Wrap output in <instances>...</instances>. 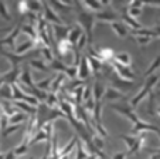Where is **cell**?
Returning a JSON list of instances; mask_svg holds the SVG:
<instances>
[{
	"instance_id": "cell-9",
	"label": "cell",
	"mask_w": 160,
	"mask_h": 159,
	"mask_svg": "<svg viewBox=\"0 0 160 159\" xmlns=\"http://www.w3.org/2000/svg\"><path fill=\"white\" fill-rule=\"evenodd\" d=\"M159 129L160 128H157V126H154V125H150V124L145 122V121H142V119H139L138 122H135L133 124V126H132L133 134H140V132H145V131H153V132H156L157 134Z\"/></svg>"
},
{
	"instance_id": "cell-19",
	"label": "cell",
	"mask_w": 160,
	"mask_h": 159,
	"mask_svg": "<svg viewBox=\"0 0 160 159\" xmlns=\"http://www.w3.org/2000/svg\"><path fill=\"white\" fill-rule=\"evenodd\" d=\"M81 6H84L85 9H87V12H95V13H99L102 12V4H101V2H98V0H87V2H82Z\"/></svg>"
},
{
	"instance_id": "cell-36",
	"label": "cell",
	"mask_w": 160,
	"mask_h": 159,
	"mask_svg": "<svg viewBox=\"0 0 160 159\" xmlns=\"http://www.w3.org/2000/svg\"><path fill=\"white\" fill-rule=\"evenodd\" d=\"M119 138L122 139V141L126 144V146L129 148H133V145L136 144V141H138V136H129V135H119Z\"/></svg>"
},
{
	"instance_id": "cell-43",
	"label": "cell",
	"mask_w": 160,
	"mask_h": 159,
	"mask_svg": "<svg viewBox=\"0 0 160 159\" xmlns=\"http://www.w3.org/2000/svg\"><path fill=\"white\" fill-rule=\"evenodd\" d=\"M152 37H145V36H135V41L139 43L140 45H146L149 43H152Z\"/></svg>"
},
{
	"instance_id": "cell-41",
	"label": "cell",
	"mask_w": 160,
	"mask_h": 159,
	"mask_svg": "<svg viewBox=\"0 0 160 159\" xmlns=\"http://www.w3.org/2000/svg\"><path fill=\"white\" fill-rule=\"evenodd\" d=\"M133 87V82H129V81H123V80H116L115 81V88L116 90L121 91V88H132Z\"/></svg>"
},
{
	"instance_id": "cell-15",
	"label": "cell",
	"mask_w": 160,
	"mask_h": 159,
	"mask_svg": "<svg viewBox=\"0 0 160 159\" xmlns=\"http://www.w3.org/2000/svg\"><path fill=\"white\" fill-rule=\"evenodd\" d=\"M123 98H125L123 94L113 87H108L105 90V94H103V99H109V101H113V99L116 101V99H123Z\"/></svg>"
},
{
	"instance_id": "cell-42",
	"label": "cell",
	"mask_w": 160,
	"mask_h": 159,
	"mask_svg": "<svg viewBox=\"0 0 160 159\" xmlns=\"http://www.w3.org/2000/svg\"><path fill=\"white\" fill-rule=\"evenodd\" d=\"M87 44H89V41H88V37H87V34H85V33H82V36L79 37V40H78V43H77L75 47L78 48L79 51H81V50H84Z\"/></svg>"
},
{
	"instance_id": "cell-38",
	"label": "cell",
	"mask_w": 160,
	"mask_h": 159,
	"mask_svg": "<svg viewBox=\"0 0 160 159\" xmlns=\"http://www.w3.org/2000/svg\"><path fill=\"white\" fill-rule=\"evenodd\" d=\"M95 104H97V102H95V99L94 98H89L88 101L84 102V105H82V107H84L85 111H87L88 114L91 115L92 112H94V109H95Z\"/></svg>"
},
{
	"instance_id": "cell-40",
	"label": "cell",
	"mask_w": 160,
	"mask_h": 159,
	"mask_svg": "<svg viewBox=\"0 0 160 159\" xmlns=\"http://www.w3.org/2000/svg\"><path fill=\"white\" fill-rule=\"evenodd\" d=\"M20 126H21V125H9L6 129H3V131L0 132V134H2V136H3V138H7L10 134H13V132L18 131V129H20Z\"/></svg>"
},
{
	"instance_id": "cell-14",
	"label": "cell",
	"mask_w": 160,
	"mask_h": 159,
	"mask_svg": "<svg viewBox=\"0 0 160 159\" xmlns=\"http://www.w3.org/2000/svg\"><path fill=\"white\" fill-rule=\"evenodd\" d=\"M111 29L113 30V33L119 37V39H125L128 36V30H126V26H125L122 21H113V23L109 24Z\"/></svg>"
},
{
	"instance_id": "cell-37",
	"label": "cell",
	"mask_w": 160,
	"mask_h": 159,
	"mask_svg": "<svg viewBox=\"0 0 160 159\" xmlns=\"http://www.w3.org/2000/svg\"><path fill=\"white\" fill-rule=\"evenodd\" d=\"M28 146H30V145H28V142H24V141H23L20 145H18L17 148H14V151H13V152H14L17 156H20V155H24V153L27 152Z\"/></svg>"
},
{
	"instance_id": "cell-44",
	"label": "cell",
	"mask_w": 160,
	"mask_h": 159,
	"mask_svg": "<svg viewBox=\"0 0 160 159\" xmlns=\"http://www.w3.org/2000/svg\"><path fill=\"white\" fill-rule=\"evenodd\" d=\"M149 95H150V98H149V107H148V109H149V114H150L152 117H154V115H156V112H154V94L150 93Z\"/></svg>"
},
{
	"instance_id": "cell-18",
	"label": "cell",
	"mask_w": 160,
	"mask_h": 159,
	"mask_svg": "<svg viewBox=\"0 0 160 159\" xmlns=\"http://www.w3.org/2000/svg\"><path fill=\"white\" fill-rule=\"evenodd\" d=\"M121 19H122V21H125V23H126L128 26L132 29V30H140V29H143L142 26L138 23V20H136V19H133V17H130L126 12L121 13Z\"/></svg>"
},
{
	"instance_id": "cell-5",
	"label": "cell",
	"mask_w": 160,
	"mask_h": 159,
	"mask_svg": "<svg viewBox=\"0 0 160 159\" xmlns=\"http://www.w3.org/2000/svg\"><path fill=\"white\" fill-rule=\"evenodd\" d=\"M21 27H23V24H21V21H20V23L16 24L14 29H13V30L10 31V33L7 34L4 39L0 40V45H3V47H12L13 48L16 39H17V36L21 33Z\"/></svg>"
},
{
	"instance_id": "cell-39",
	"label": "cell",
	"mask_w": 160,
	"mask_h": 159,
	"mask_svg": "<svg viewBox=\"0 0 160 159\" xmlns=\"http://www.w3.org/2000/svg\"><path fill=\"white\" fill-rule=\"evenodd\" d=\"M0 16H2L4 20H7V21L12 20V16H10V13H9V10H7L6 3H4V2H0Z\"/></svg>"
},
{
	"instance_id": "cell-21",
	"label": "cell",
	"mask_w": 160,
	"mask_h": 159,
	"mask_svg": "<svg viewBox=\"0 0 160 159\" xmlns=\"http://www.w3.org/2000/svg\"><path fill=\"white\" fill-rule=\"evenodd\" d=\"M106 88L103 87V84H101L99 81H97L94 84V88H92V93H94V99L95 102H101L103 99V94H105Z\"/></svg>"
},
{
	"instance_id": "cell-50",
	"label": "cell",
	"mask_w": 160,
	"mask_h": 159,
	"mask_svg": "<svg viewBox=\"0 0 160 159\" xmlns=\"http://www.w3.org/2000/svg\"><path fill=\"white\" fill-rule=\"evenodd\" d=\"M13 30V27H7V29H0V33H10Z\"/></svg>"
},
{
	"instance_id": "cell-25",
	"label": "cell",
	"mask_w": 160,
	"mask_h": 159,
	"mask_svg": "<svg viewBox=\"0 0 160 159\" xmlns=\"http://www.w3.org/2000/svg\"><path fill=\"white\" fill-rule=\"evenodd\" d=\"M48 4L55 10V12L60 10V12H64V13L68 12L70 9H72V6H74L72 3H68V2H50Z\"/></svg>"
},
{
	"instance_id": "cell-45",
	"label": "cell",
	"mask_w": 160,
	"mask_h": 159,
	"mask_svg": "<svg viewBox=\"0 0 160 159\" xmlns=\"http://www.w3.org/2000/svg\"><path fill=\"white\" fill-rule=\"evenodd\" d=\"M17 7L21 14H28L30 13V10H28V2H21V3L17 4Z\"/></svg>"
},
{
	"instance_id": "cell-48",
	"label": "cell",
	"mask_w": 160,
	"mask_h": 159,
	"mask_svg": "<svg viewBox=\"0 0 160 159\" xmlns=\"http://www.w3.org/2000/svg\"><path fill=\"white\" fill-rule=\"evenodd\" d=\"M126 156H128V153L119 152V153H115V155L112 156V159H126Z\"/></svg>"
},
{
	"instance_id": "cell-8",
	"label": "cell",
	"mask_w": 160,
	"mask_h": 159,
	"mask_svg": "<svg viewBox=\"0 0 160 159\" xmlns=\"http://www.w3.org/2000/svg\"><path fill=\"white\" fill-rule=\"evenodd\" d=\"M94 16H95V20L103 21V23H108V24L113 23V21L118 19V14H116L113 10H111V9L102 10V12H99V13H94Z\"/></svg>"
},
{
	"instance_id": "cell-47",
	"label": "cell",
	"mask_w": 160,
	"mask_h": 159,
	"mask_svg": "<svg viewBox=\"0 0 160 159\" xmlns=\"http://www.w3.org/2000/svg\"><path fill=\"white\" fill-rule=\"evenodd\" d=\"M145 4L146 3H143V2H130L128 6H130V7H139V9H142Z\"/></svg>"
},
{
	"instance_id": "cell-4",
	"label": "cell",
	"mask_w": 160,
	"mask_h": 159,
	"mask_svg": "<svg viewBox=\"0 0 160 159\" xmlns=\"http://www.w3.org/2000/svg\"><path fill=\"white\" fill-rule=\"evenodd\" d=\"M41 14H42V17L45 19V21H47V23H52V26H55V24H62V20L58 17L57 12H55L48 3H45V2H42Z\"/></svg>"
},
{
	"instance_id": "cell-22",
	"label": "cell",
	"mask_w": 160,
	"mask_h": 159,
	"mask_svg": "<svg viewBox=\"0 0 160 159\" xmlns=\"http://www.w3.org/2000/svg\"><path fill=\"white\" fill-rule=\"evenodd\" d=\"M65 80H67V75L64 74V72H58V75H55V77H54V81H52V85H51L50 93L57 94V91L61 88V85L64 84V81H65Z\"/></svg>"
},
{
	"instance_id": "cell-28",
	"label": "cell",
	"mask_w": 160,
	"mask_h": 159,
	"mask_svg": "<svg viewBox=\"0 0 160 159\" xmlns=\"http://www.w3.org/2000/svg\"><path fill=\"white\" fill-rule=\"evenodd\" d=\"M27 119H28L27 114L18 111L16 115H13L12 118H9V122H10V125H20L21 122H24V121H27Z\"/></svg>"
},
{
	"instance_id": "cell-32",
	"label": "cell",
	"mask_w": 160,
	"mask_h": 159,
	"mask_svg": "<svg viewBox=\"0 0 160 159\" xmlns=\"http://www.w3.org/2000/svg\"><path fill=\"white\" fill-rule=\"evenodd\" d=\"M157 68H160V56H157L156 58H154V61L150 64V67H149L148 70H146V72L143 75H145V78L150 77V75H153V72L156 71Z\"/></svg>"
},
{
	"instance_id": "cell-53",
	"label": "cell",
	"mask_w": 160,
	"mask_h": 159,
	"mask_svg": "<svg viewBox=\"0 0 160 159\" xmlns=\"http://www.w3.org/2000/svg\"><path fill=\"white\" fill-rule=\"evenodd\" d=\"M0 114H2V109H0Z\"/></svg>"
},
{
	"instance_id": "cell-12",
	"label": "cell",
	"mask_w": 160,
	"mask_h": 159,
	"mask_svg": "<svg viewBox=\"0 0 160 159\" xmlns=\"http://www.w3.org/2000/svg\"><path fill=\"white\" fill-rule=\"evenodd\" d=\"M70 27H67L64 24H55L52 26V31H54V36L58 39V41L62 39H68V34H70Z\"/></svg>"
},
{
	"instance_id": "cell-16",
	"label": "cell",
	"mask_w": 160,
	"mask_h": 159,
	"mask_svg": "<svg viewBox=\"0 0 160 159\" xmlns=\"http://www.w3.org/2000/svg\"><path fill=\"white\" fill-rule=\"evenodd\" d=\"M36 45V43L33 41V40H27V41H24V43H21L20 45H17V47L14 48V54H17V56H26V53L27 51H30V50H33V47Z\"/></svg>"
},
{
	"instance_id": "cell-49",
	"label": "cell",
	"mask_w": 160,
	"mask_h": 159,
	"mask_svg": "<svg viewBox=\"0 0 160 159\" xmlns=\"http://www.w3.org/2000/svg\"><path fill=\"white\" fill-rule=\"evenodd\" d=\"M17 158H18V156L16 155L13 151H10L9 153H6V155H4V159H17Z\"/></svg>"
},
{
	"instance_id": "cell-29",
	"label": "cell",
	"mask_w": 160,
	"mask_h": 159,
	"mask_svg": "<svg viewBox=\"0 0 160 159\" xmlns=\"http://www.w3.org/2000/svg\"><path fill=\"white\" fill-rule=\"evenodd\" d=\"M85 145H82V144H77V155H75V159H88L91 156V153H89V151H87L85 149Z\"/></svg>"
},
{
	"instance_id": "cell-30",
	"label": "cell",
	"mask_w": 160,
	"mask_h": 159,
	"mask_svg": "<svg viewBox=\"0 0 160 159\" xmlns=\"http://www.w3.org/2000/svg\"><path fill=\"white\" fill-rule=\"evenodd\" d=\"M52 81H54V77L51 78H47V80H42V81L37 82L36 84V88H38V90L44 91V93H47V90H51V85H52Z\"/></svg>"
},
{
	"instance_id": "cell-20",
	"label": "cell",
	"mask_w": 160,
	"mask_h": 159,
	"mask_svg": "<svg viewBox=\"0 0 160 159\" xmlns=\"http://www.w3.org/2000/svg\"><path fill=\"white\" fill-rule=\"evenodd\" d=\"M18 80L21 81V84L26 85V87H28V88L36 87V84H34L33 80H31V71H30V68L23 70V71H21V75H20V78H18Z\"/></svg>"
},
{
	"instance_id": "cell-34",
	"label": "cell",
	"mask_w": 160,
	"mask_h": 159,
	"mask_svg": "<svg viewBox=\"0 0 160 159\" xmlns=\"http://www.w3.org/2000/svg\"><path fill=\"white\" fill-rule=\"evenodd\" d=\"M40 53H41V57H44V60H47L50 64L54 61V54H52L51 47H42V48H40Z\"/></svg>"
},
{
	"instance_id": "cell-6",
	"label": "cell",
	"mask_w": 160,
	"mask_h": 159,
	"mask_svg": "<svg viewBox=\"0 0 160 159\" xmlns=\"http://www.w3.org/2000/svg\"><path fill=\"white\" fill-rule=\"evenodd\" d=\"M20 75H21L20 67H12V70H10V71H7L6 74L2 75V80H3L4 84L12 85V84H16V82L18 81Z\"/></svg>"
},
{
	"instance_id": "cell-26",
	"label": "cell",
	"mask_w": 160,
	"mask_h": 159,
	"mask_svg": "<svg viewBox=\"0 0 160 159\" xmlns=\"http://www.w3.org/2000/svg\"><path fill=\"white\" fill-rule=\"evenodd\" d=\"M21 31L24 34H27L30 37V40H33L34 43L38 40V33H37V29L30 26V24H23V27H21Z\"/></svg>"
},
{
	"instance_id": "cell-3",
	"label": "cell",
	"mask_w": 160,
	"mask_h": 159,
	"mask_svg": "<svg viewBox=\"0 0 160 159\" xmlns=\"http://www.w3.org/2000/svg\"><path fill=\"white\" fill-rule=\"evenodd\" d=\"M111 67L116 71V74H118V77L121 78V80H123V81H129V82H133V80L136 78V74L135 71H133L130 67H123V66H119V64H116L115 61H112Z\"/></svg>"
},
{
	"instance_id": "cell-17",
	"label": "cell",
	"mask_w": 160,
	"mask_h": 159,
	"mask_svg": "<svg viewBox=\"0 0 160 159\" xmlns=\"http://www.w3.org/2000/svg\"><path fill=\"white\" fill-rule=\"evenodd\" d=\"M0 109H2V114L7 115L9 118H12L13 115H16L18 112V109L13 105V102H7V101H2V104H0Z\"/></svg>"
},
{
	"instance_id": "cell-1",
	"label": "cell",
	"mask_w": 160,
	"mask_h": 159,
	"mask_svg": "<svg viewBox=\"0 0 160 159\" xmlns=\"http://www.w3.org/2000/svg\"><path fill=\"white\" fill-rule=\"evenodd\" d=\"M159 78H160L159 74H153V75H150V77H149V80H146V82H145V85H143V88H142V90H140L138 94H136V95L133 97L132 99H130V108H132V109H136V108H138V105H139L140 102H142L143 99L146 98V95L152 93L153 87L157 84V81H159Z\"/></svg>"
},
{
	"instance_id": "cell-10",
	"label": "cell",
	"mask_w": 160,
	"mask_h": 159,
	"mask_svg": "<svg viewBox=\"0 0 160 159\" xmlns=\"http://www.w3.org/2000/svg\"><path fill=\"white\" fill-rule=\"evenodd\" d=\"M91 74H92V72H91L89 64H88V58H87V56H84V57L81 58V64L78 66V80L85 81Z\"/></svg>"
},
{
	"instance_id": "cell-2",
	"label": "cell",
	"mask_w": 160,
	"mask_h": 159,
	"mask_svg": "<svg viewBox=\"0 0 160 159\" xmlns=\"http://www.w3.org/2000/svg\"><path fill=\"white\" fill-rule=\"evenodd\" d=\"M77 20H78L79 24L84 27L85 34H87V37H88V41L91 43L92 41V29H94V21H97L95 20V16L92 14V13L82 12V13H79L78 14Z\"/></svg>"
},
{
	"instance_id": "cell-13",
	"label": "cell",
	"mask_w": 160,
	"mask_h": 159,
	"mask_svg": "<svg viewBox=\"0 0 160 159\" xmlns=\"http://www.w3.org/2000/svg\"><path fill=\"white\" fill-rule=\"evenodd\" d=\"M71 50H74V45L70 43V40L68 39H62L58 41V47H57V53L61 56V57H64V56H67L68 53H70Z\"/></svg>"
},
{
	"instance_id": "cell-24",
	"label": "cell",
	"mask_w": 160,
	"mask_h": 159,
	"mask_svg": "<svg viewBox=\"0 0 160 159\" xmlns=\"http://www.w3.org/2000/svg\"><path fill=\"white\" fill-rule=\"evenodd\" d=\"M42 104H45V107H48V108H51V109H55V107L60 105V98H58L57 94L48 93L47 94V98H45V101L42 102Z\"/></svg>"
},
{
	"instance_id": "cell-27",
	"label": "cell",
	"mask_w": 160,
	"mask_h": 159,
	"mask_svg": "<svg viewBox=\"0 0 160 159\" xmlns=\"http://www.w3.org/2000/svg\"><path fill=\"white\" fill-rule=\"evenodd\" d=\"M81 36H82V30L78 27V26H75V27H72V29L70 30V34H68V40H70V43L74 45V47H75Z\"/></svg>"
},
{
	"instance_id": "cell-31",
	"label": "cell",
	"mask_w": 160,
	"mask_h": 159,
	"mask_svg": "<svg viewBox=\"0 0 160 159\" xmlns=\"http://www.w3.org/2000/svg\"><path fill=\"white\" fill-rule=\"evenodd\" d=\"M143 145H145V136L143 135L138 136V141H136V144L133 145V148H130V149L128 151V155H133V153L139 152V151L143 148Z\"/></svg>"
},
{
	"instance_id": "cell-35",
	"label": "cell",
	"mask_w": 160,
	"mask_h": 159,
	"mask_svg": "<svg viewBox=\"0 0 160 159\" xmlns=\"http://www.w3.org/2000/svg\"><path fill=\"white\" fill-rule=\"evenodd\" d=\"M91 141H92V144H94V146L97 148V149L103 151V148H105V142H103V139L101 138V135L91 136Z\"/></svg>"
},
{
	"instance_id": "cell-51",
	"label": "cell",
	"mask_w": 160,
	"mask_h": 159,
	"mask_svg": "<svg viewBox=\"0 0 160 159\" xmlns=\"http://www.w3.org/2000/svg\"><path fill=\"white\" fill-rule=\"evenodd\" d=\"M154 31H156V34H157V36H160V26H157V27L154 29Z\"/></svg>"
},
{
	"instance_id": "cell-46",
	"label": "cell",
	"mask_w": 160,
	"mask_h": 159,
	"mask_svg": "<svg viewBox=\"0 0 160 159\" xmlns=\"http://www.w3.org/2000/svg\"><path fill=\"white\" fill-rule=\"evenodd\" d=\"M91 93H92V91H91V87H89V85H87V87L84 88V95H82V99H84V102L88 101L89 98H92V97H91Z\"/></svg>"
},
{
	"instance_id": "cell-11",
	"label": "cell",
	"mask_w": 160,
	"mask_h": 159,
	"mask_svg": "<svg viewBox=\"0 0 160 159\" xmlns=\"http://www.w3.org/2000/svg\"><path fill=\"white\" fill-rule=\"evenodd\" d=\"M13 105H14L18 111H23L24 114H28V115L37 114V107H33V105L27 104L24 101H13Z\"/></svg>"
},
{
	"instance_id": "cell-52",
	"label": "cell",
	"mask_w": 160,
	"mask_h": 159,
	"mask_svg": "<svg viewBox=\"0 0 160 159\" xmlns=\"http://www.w3.org/2000/svg\"><path fill=\"white\" fill-rule=\"evenodd\" d=\"M157 114L160 115V107H159V108H157Z\"/></svg>"
},
{
	"instance_id": "cell-23",
	"label": "cell",
	"mask_w": 160,
	"mask_h": 159,
	"mask_svg": "<svg viewBox=\"0 0 160 159\" xmlns=\"http://www.w3.org/2000/svg\"><path fill=\"white\" fill-rule=\"evenodd\" d=\"M113 61H115L116 64H119V66L130 67L132 58H130V54H128V53H118V54L115 56V58H113Z\"/></svg>"
},
{
	"instance_id": "cell-33",
	"label": "cell",
	"mask_w": 160,
	"mask_h": 159,
	"mask_svg": "<svg viewBox=\"0 0 160 159\" xmlns=\"http://www.w3.org/2000/svg\"><path fill=\"white\" fill-rule=\"evenodd\" d=\"M30 66L34 67L36 70H40V71H42V72L50 70V67L44 63V60H30Z\"/></svg>"
},
{
	"instance_id": "cell-7",
	"label": "cell",
	"mask_w": 160,
	"mask_h": 159,
	"mask_svg": "<svg viewBox=\"0 0 160 159\" xmlns=\"http://www.w3.org/2000/svg\"><path fill=\"white\" fill-rule=\"evenodd\" d=\"M111 108L115 109V111H118L119 114L125 115V117H126L129 121H132L133 124L139 121V117H138V114H135V111H133L130 107H122V105H113V104H112Z\"/></svg>"
}]
</instances>
